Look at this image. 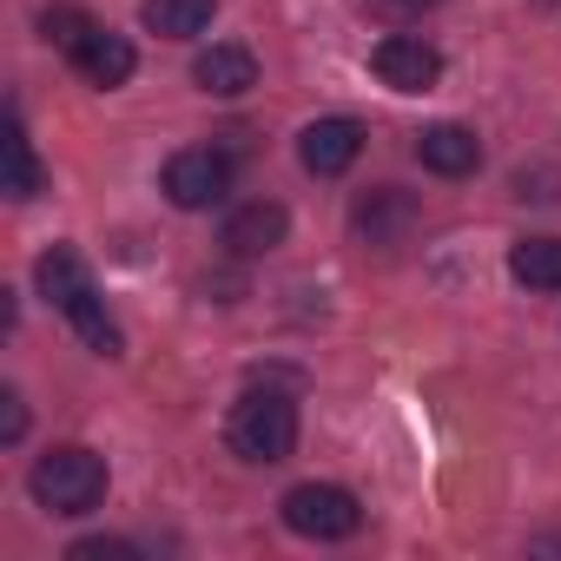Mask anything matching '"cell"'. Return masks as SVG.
Segmentation results:
<instances>
[{
    "label": "cell",
    "mask_w": 561,
    "mask_h": 561,
    "mask_svg": "<svg viewBox=\"0 0 561 561\" xmlns=\"http://www.w3.org/2000/svg\"><path fill=\"white\" fill-rule=\"evenodd\" d=\"M357 152H364V126H357L351 113L311 119V126L298 133V159H305V172H318V179L351 172V165H357Z\"/></svg>",
    "instance_id": "7"
},
{
    "label": "cell",
    "mask_w": 561,
    "mask_h": 561,
    "mask_svg": "<svg viewBox=\"0 0 561 561\" xmlns=\"http://www.w3.org/2000/svg\"><path fill=\"white\" fill-rule=\"evenodd\" d=\"M73 67H80V73H87L93 87H106V93H113V87H126V80H133V67H139V54H133V47H126L119 34H106V27H93V34L80 41V54H73Z\"/></svg>",
    "instance_id": "11"
},
{
    "label": "cell",
    "mask_w": 561,
    "mask_h": 561,
    "mask_svg": "<svg viewBox=\"0 0 561 561\" xmlns=\"http://www.w3.org/2000/svg\"><path fill=\"white\" fill-rule=\"evenodd\" d=\"M211 14H218V0H146L139 8L146 34H159V41H192L211 27Z\"/></svg>",
    "instance_id": "14"
},
{
    "label": "cell",
    "mask_w": 561,
    "mask_h": 561,
    "mask_svg": "<svg viewBox=\"0 0 561 561\" xmlns=\"http://www.w3.org/2000/svg\"><path fill=\"white\" fill-rule=\"evenodd\" d=\"M159 185H165V198H172L179 211H211V205H225V192H231V159L211 152V146H185V152L165 159Z\"/></svg>",
    "instance_id": "5"
},
{
    "label": "cell",
    "mask_w": 561,
    "mask_h": 561,
    "mask_svg": "<svg viewBox=\"0 0 561 561\" xmlns=\"http://www.w3.org/2000/svg\"><path fill=\"white\" fill-rule=\"evenodd\" d=\"M225 443H231V456L251 462V469L285 462V456L298 449V403L277 397V390H244V397L231 403Z\"/></svg>",
    "instance_id": "2"
},
{
    "label": "cell",
    "mask_w": 561,
    "mask_h": 561,
    "mask_svg": "<svg viewBox=\"0 0 561 561\" xmlns=\"http://www.w3.org/2000/svg\"><path fill=\"white\" fill-rule=\"evenodd\" d=\"M34 285H41V298L80 331V344L93 351V357H119L126 351V337H119V324L106 318V305H100V291H93V271H87V257L73 251V244H54V251H41V264H34Z\"/></svg>",
    "instance_id": "1"
},
{
    "label": "cell",
    "mask_w": 561,
    "mask_h": 561,
    "mask_svg": "<svg viewBox=\"0 0 561 561\" xmlns=\"http://www.w3.org/2000/svg\"><path fill=\"white\" fill-rule=\"evenodd\" d=\"M410 8H416V0H410Z\"/></svg>",
    "instance_id": "19"
},
{
    "label": "cell",
    "mask_w": 561,
    "mask_h": 561,
    "mask_svg": "<svg viewBox=\"0 0 561 561\" xmlns=\"http://www.w3.org/2000/svg\"><path fill=\"white\" fill-rule=\"evenodd\" d=\"M67 561H133V541H119V535H87V541L67 548Z\"/></svg>",
    "instance_id": "17"
},
{
    "label": "cell",
    "mask_w": 561,
    "mask_h": 561,
    "mask_svg": "<svg viewBox=\"0 0 561 561\" xmlns=\"http://www.w3.org/2000/svg\"><path fill=\"white\" fill-rule=\"evenodd\" d=\"M285 231H291V211L285 205H277V198H251V205H238L225 218V251L231 257H264V251L285 244Z\"/></svg>",
    "instance_id": "8"
},
{
    "label": "cell",
    "mask_w": 561,
    "mask_h": 561,
    "mask_svg": "<svg viewBox=\"0 0 561 561\" xmlns=\"http://www.w3.org/2000/svg\"><path fill=\"white\" fill-rule=\"evenodd\" d=\"M508 277L528 291H561V238H515L508 244Z\"/></svg>",
    "instance_id": "13"
},
{
    "label": "cell",
    "mask_w": 561,
    "mask_h": 561,
    "mask_svg": "<svg viewBox=\"0 0 561 561\" xmlns=\"http://www.w3.org/2000/svg\"><path fill=\"white\" fill-rule=\"evenodd\" d=\"M41 34H47L54 47H67V54H80V41L93 34V21H87L80 8H47V14H41Z\"/></svg>",
    "instance_id": "16"
},
{
    "label": "cell",
    "mask_w": 561,
    "mask_h": 561,
    "mask_svg": "<svg viewBox=\"0 0 561 561\" xmlns=\"http://www.w3.org/2000/svg\"><path fill=\"white\" fill-rule=\"evenodd\" d=\"M0 436H8V443L27 436V403H21V390H0Z\"/></svg>",
    "instance_id": "18"
},
{
    "label": "cell",
    "mask_w": 561,
    "mask_h": 561,
    "mask_svg": "<svg viewBox=\"0 0 561 561\" xmlns=\"http://www.w3.org/2000/svg\"><path fill=\"white\" fill-rule=\"evenodd\" d=\"M0 152H8V198H34L41 192V159H34V146H27V126L21 119H8V139H0Z\"/></svg>",
    "instance_id": "15"
},
{
    "label": "cell",
    "mask_w": 561,
    "mask_h": 561,
    "mask_svg": "<svg viewBox=\"0 0 561 561\" xmlns=\"http://www.w3.org/2000/svg\"><path fill=\"white\" fill-rule=\"evenodd\" d=\"M277 515H285V528L305 535V541H351V535L364 528L357 495L337 489V482H298V489H285Z\"/></svg>",
    "instance_id": "4"
},
{
    "label": "cell",
    "mask_w": 561,
    "mask_h": 561,
    "mask_svg": "<svg viewBox=\"0 0 561 561\" xmlns=\"http://www.w3.org/2000/svg\"><path fill=\"white\" fill-rule=\"evenodd\" d=\"M27 489H34V502L47 515H93L106 502V456H93L80 443H60V449H47L34 462Z\"/></svg>",
    "instance_id": "3"
},
{
    "label": "cell",
    "mask_w": 561,
    "mask_h": 561,
    "mask_svg": "<svg viewBox=\"0 0 561 561\" xmlns=\"http://www.w3.org/2000/svg\"><path fill=\"white\" fill-rule=\"evenodd\" d=\"M416 159H423L436 179H469V172L482 165V139H476L469 126L443 119V126H423V133H416Z\"/></svg>",
    "instance_id": "9"
},
{
    "label": "cell",
    "mask_w": 561,
    "mask_h": 561,
    "mask_svg": "<svg viewBox=\"0 0 561 561\" xmlns=\"http://www.w3.org/2000/svg\"><path fill=\"white\" fill-rule=\"evenodd\" d=\"M370 67H377V80H383L390 93H436V80H443V54H436L430 41H416V34L377 41Z\"/></svg>",
    "instance_id": "6"
},
{
    "label": "cell",
    "mask_w": 561,
    "mask_h": 561,
    "mask_svg": "<svg viewBox=\"0 0 561 561\" xmlns=\"http://www.w3.org/2000/svg\"><path fill=\"white\" fill-rule=\"evenodd\" d=\"M410 218H416V205H410L397 185H377V192L357 198V211H351L357 238H370V244H397V238L410 231Z\"/></svg>",
    "instance_id": "12"
},
{
    "label": "cell",
    "mask_w": 561,
    "mask_h": 561,
    "mask_svg": "<svg viewBox=\"0 0 561 561\" xmlns=\"http://www.w3.org/2000/svg\"><path fill=\"white\" fill-rule=\"evenodd\" d=\"M192 80H198V93H211V100H238V93L257 87V60H251L244 47H231V41H211V47L192 60Z\"/></svg>",
    "instance_id": "10"
}]
</instances>
